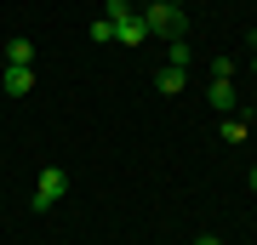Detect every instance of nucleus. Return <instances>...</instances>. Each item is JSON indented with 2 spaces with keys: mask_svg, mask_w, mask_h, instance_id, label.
I'll return each instance as SVG.
<instances>
[{
  "mask_svg": "<svg viewBox=\"0 0 257 245\" xmlns=\"http://www.w3.org/2000/svg\"><path fill=\"white\" fill-rule=\"evenodd\" d=\"M143 23H149V35H166V40H189V18H183V6H172V0H155V6L143 12Z\"/></svg>",
  "mask_w": 257,
  "mask_h": 245,
  "instance_id": "1",
  "label": "nucleus"
},
{
  "mask_svg": "<svg viewBox=\"0 0 257 245\" xmlns=\"http://www.w3.org/2000/svg\"><path fill=\"white\" fill-rule=\"evenodd\" d=\"M63 194H69V171L46 165V171H40V182H35V200H29V205H35V211H52Z\"/></svg>",
  "mask_w": 257,
  "mask_h": 245,
  "instance_id": "2",
  "label": "nucleus"
},
{
  "mask_svg": "<svg viewBox=\"0 0 257 245\" xmlns=\"http://www.w3.org/2000/svg\"><path fill=\"white\" fill-rule=\"evenodd\" d=\"M0 91H6V97H29V91H35V63H6Z\"/></svg>",
  "mask_w": 257,
  "mask_h": 245,
  "instance_id": "3",
  "label": "nucleus"
},
{
  "mask_svg": "<svg viewBox=\"0 0 257 245\" xmlns=\"http://www.w3.org/2000/svg\"><path fill=\"white\" fill-rule=\"evenodd\" d=\"M114 40H120V46H143V40H149V23H143V12L120 18V23H114Z\"/></svg>",
  "mask_w": 257,
  "mask_h": 245,
  "instance_id": "4",
  "label": "nucleus"
},
{
  "mask_svg": "<svg viewBox=\"0 0 257 245\" xmlns=\"http://www.w3.org/2000/svg\"><path fill=\"white\" fill-rule=\"evenodd\" d=\"M183 86H189V69H172V63H166V69L155 74V91H160V97H177Z\"/></svg>",
  "mask_w": 257,
  "mask_h": 245,
  "instance_id": "5",
  "label": "nucleus"
},
{
  "mask_svg": "<svg viewBox=\"0 0 257 245\" xmlns=\"http://www.w3.org/2000/svg\"><path fill=\"white\" fill-rule=\"evenodd\" d=\"M206 97H211V109H217V114H229V109H234V80H211Z\"/></svg>",
  "mask_w": 257,
  "mask_h": 245,
  "instance_id": "6",
  "label": "nucleus"
},
{
  "mask_svg": "<svg viewBox=\"0 0 257 245\" xmlns=\"http://www.w3.org/2000/svg\"><path fill=\"white\" fill-rule=\"evenodd\" d=\"M6 63H35V40H12L6 46Z\"/></svg>",
  "mask_w": 257,
  "mask_h": 245,
  "instance_id": "7",
  "label": "nucleus"
},
{
  "mask_svg": "<svg viewBox=\"0 0 257 245\" xmlns=\"http://www.w3.org/2000/svg\"><path fill=\"white\" fill-rule=\"evenodd\" d=\"M217 131H223V143H246V131H251V126H246V120H229V114H223V126H217Z\"/></svg>",
  "mask_w": 257,
  "mask_h": 245,
  "instance_id": "8",
  "label": "nucleus"
},
{
  "mask_svg": "<svg viewBox=\"0 0 257 245\" xmlns=\"http://www.w3.org/2000/svg\"><path fill=\"white\" fill-rule=\"evenodd\" d=\"M189 40H172V46H166V63H172V69H189Z\"/></svg>",
  "mask_w": 257,
  "mask_h": 245,
  "instance_id": "9",
  "label": "nucleus"
},
{
  "mask_svg": "<svg viewBox=\"0 0 257 245\" xmlns=\"http://www.w3.org/2000/svg\"><path fill=\"white\" fill-rule=\"evenodd\" d=\"M103 18L120 23V18H132V0H103Z\"/></svg>",
  "mask_w": 257,
  "mask_h": 245,
  "instance_id": "10",
  "label": "nucleus"
},
{
  "mask_svg": "<svg viewBox=\"0 0 257 245\" xmlns=\"http://www.w3.org/2000/svg\"><path fill=\"white\" fill-rule=\"evenodd\" d=\"M92 40H97V46H103V40H114V23H109V18H97V23H92Z\"/></svg>",
  "mask_w": 257,
  "mask_h": 245,
  "instance_id": "11",
  "label": "nucleus"
},
{
  "mask_svg": "<svg viewBox=\"0 0 257 245\" xmlns=\"http://www.w3.org/2000/svg\"><path fill=\"white\" fill-rule=\"evenodd\" d=\"M194 245H223V239H217V234H200V239H194Z\"/></svg>",
  "mask_w": 257,
  "mask_h": 245,
  "instance_id": "12",
  "label": "nucleus"
},
{
  "mask_svg": "<svg viewBox=\"0 0 257 245\" xmlns=\"http://www.w3.org/2000/svg\"><path fill=\"white\" fill-rule=\"evenodd\" d=\"M246 182H251V194H257V165H251V177H246Z\"/></svg>",
  "mask_w": 257,
  "mask_h": 245,
  "instance_id": "13",
  "label": "nucleus"
},
{
  "mask_svg": "<svg viewBox=\"0 0 257 245\" xmlns=\"http://www.w3.org/2000/svg\"><path fill=\"white\" fill-rule=\"evenodd\" d=\"M251 74H257V52H251Z\"/></svg>",
  "mask_w": 257,
  "mask_h": 245,
  "instance_id": "14",
  "label": "nucleus"
},
{
  "mask_svg": "<svg viewBox=\"0 0 257 245\" xmlns=\"http://www.w3.org/2000/svg\"><path fill=\"white\" fill-rule=\"evenodd\" d=\"M172 6H183V0H172Z\"/></svg>",
  "mask_w": 257,
  "mask_h": 245,
  "instance_id": "15",
  "label": "nucleus"
}]
</instances>
